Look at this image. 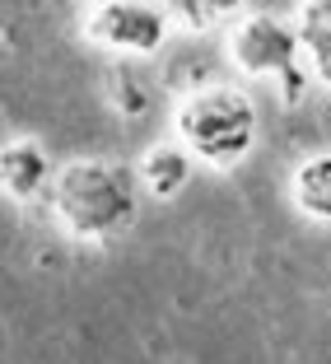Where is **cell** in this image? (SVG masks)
Here are the masks:
<instances>
[{"mask_svg":"<svg viewBox=\"0 0 331 364\" xmlns=\"http://www.w3.org/2000/svg\"><path fill=\"white\" fill-rule=\"evenodd\" d=\"M56 215L80 238H112L136 220V173L107 159L65 164L56 178Z\"/></svg>","mask_w":331,"mask_h":364,"instance_id":"1","label":"cell"},{"mask_svg":"<svg viewBox=\"0 0 331 364\" xmlns=\"http://www.w3.org/2000/svg\"><path fill=\"white\" fill-rule=\"evenodd\" d=\"M178 136L187 154L215 164V168H229L252 150L256 112L238 89H201L178 107Z\"/></svg>","mask_w":331,"mask_h":364,"instance_id":"2","label":"cell"},{"mask_svg":"<svg viewBox=\"0 0 331 364\" xmlns=\"http://www.w3.org/2000/svg\"><path fill=\"white\" fill-rule=\"evenodd\" d=\"M299 33L276 14H252L234 33V61L247 75H280L289 94H299Z\"/></svg>","mask_w":331,"mask_h":364,"instance_id":"3","label":"cell"},{"mask_svg":"<svg viewBox=\"0 0 331 364\" xmlns=\"http://www.w3.org/2000/svg\"><path fill=\"white\" fill-rule=\"evenodd\" d=\"M89 38L121 52H154L168 38V19L145 0H107L103 10L89 19Z\"/></svg>","mask_w":331,"mask_h":364,"instance_id":"4","label":"cell"},{"mask_svg":"<svg viewBox=\"0 0 331 364\" xmlns=\"http://www.w3.org/2000/svg\"><path fill=\"white\" fill-rule=\"evenodd\" d=\"M47 178H52L47 154L38 150L33 140H10V145H0V187H5L10 196L28 201V196H38L47 187Z\"/></svg>","mask_w":331,"mask_h":364,"instance_id":"5","label":"cell"},{"mask_svg":"<svg viewBox=\"0 0 331 364\" xmlns=\"http://www.w3.org/2000/svg\"><path fill=\"white\" fill-rule=\"evenodd\" d=\"M140 178H145V187H150L154 196H178L182 187H187V178H192V159H187V150H178V145H159V150L145 154Z\"/></svg>","mask_w":331,"mask_h":364,"instance_id":"6","label":"cell"},{"mask_svg":"<svg viewBox=\"0 0 331 364\" xmlns=\"http://www.w3.org/2000/svg\"><path fill=\"white\" fill-rule=\"evenodd\" d=\"M294 201H299V210L331 220V154H318L294 173Z\"/></svg>","mask_w":331,"mask_h":364,"instance_id":"7","label":"cell"},{"mask_svg":"<svg viewBox=\"0 0 331 364\" xmlns=\"http://www.w3.org/2000/svg\"><path fill=\"white\" fill-rule=\"evenodd\" d=\"M303 43H308L313 61H318V75L331 85V0H308L303 5Z\"/></svg>","mask_w":331,"mask_h":364,"instance_id":"8","label":"cell"},{"mask_svg":"<svg viewBox=\"0 0 331 364\" xmlns=\"http://www.w3.org/2000/svg\"><path fill=\"white\" fill-rule=\"evenodd\" d=\"M243 0H168V10L178 14L187 28H215L238 10Z\"/></svg>","mask_w":331,"mask_h":364,"instance_id":"9","label":"cell"},{"mask_svg":"<svg viewBox=\"0 0 331 364\" xmlns=\"http://www.w3.org/2000/svg\"><path fill=\"white\" fill-rule=\"evenodd\" d=\"M112 89L121 94V112H131V117L150 107V103H145V89L136 85V75H131V70H117V75H112Z\"/></svg>","mask_w":331,"mask_h":364,"instance_id":"10","label":"cell"}]
</instances>
